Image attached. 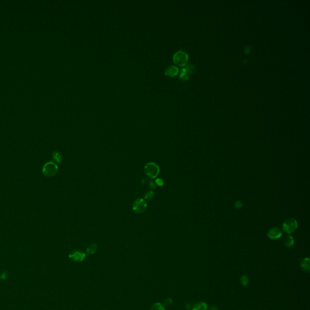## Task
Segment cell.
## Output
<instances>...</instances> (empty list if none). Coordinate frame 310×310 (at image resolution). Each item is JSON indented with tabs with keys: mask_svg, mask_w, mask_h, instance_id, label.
I'll return each mask as SVG.
<instances>
[{
	"mask_svg": "<svg viewBox=\"0 0 310 310\" xmlns=\"http://www.w3.org/2000/svg\"><path fill=\"white\" fill-rule=\"evenodd\" d=\"M189 55L184 50H180L177 51L173 56L174 63L178 66L182 67L187 64L189 61Z\"/></svg>",
	"mask_w": 310,
	"mask_h": 310,
	"instance_id": "obj_1",
	"label": "cell"
},
{
	"mask_svg": "<svg viewBox=\"0 0 310 310\" xmlns=\"http://www.w3.org/2000/svg\"><path fill=\"white\" fill-rule=\"evenodd\" d=\"M156 184L158 186H162L164 185V181H163V180L162 179L159 178V179H156Z\"/></svg>",
	"mask_w": 310,
	"mask_h": 310,
	"instance_id": "obj_18",
	"label": "cell"
},
{
	"mask_svg": "<svg viewBox=\"0 0 310 310\" xmlns=\"http://www.w3.org/2000/svg\"><path fill=\"white\" fill-rule=\"evenodd\" d=\"M52 157L54 161L58 163H60L62 161V160H63V156H62L61 154L57 151H55L53 153Z\"/></svg>",
	"mask_w": 310,
	"mask_h": 310,
	"instance_id": "obj_14",
	"label": "cell"
},
{
	"mask_svg": "<svg viewBox=\"0 0 310 310\" xmlns=\"http://www.w3.org/2000/svg\"><path fill=\"white\" fill-rule=\"evenodd\" d=\"M145 175L151 179L156 178L159 173V168L158 165L154 162H150L145 165L144 167Z\"/></svg>",
	"mask_w": 310,
	"mask_h": 310,
	"instance_id": "obj_2",
	"label": "cell"
},
{
	"mask_svg": "<svg viewBox=\"0 0 310 310\" xmlns=\"http://www.w3.org/2000/svg\"><path fill=\"white\" fill-rule=\"evenodd\" d=\"M147 204L145 200L142 198L137 199L133 204V210L137 213L141 214L144 213L147 209Z\"/></svg>",
	"mask_w": 310,
	"mask_h": 310,
	"instance_id": "obj_5",
	"label": "cell"
},
{
	"mask_svg": "<svg viewBox=\"0 0 310 310\" xmlns=\"http://www.w3.org/2000/svg\"><path fill=\"white\" fill-rule=\"evenodd\" d=\"M298 222L296 219L288 218L286 219L282 225V230L288 234H291L295 231L298 228Z\"/></svg>",
	"mask_w": 310,
	"mask_h": 310,
	"instance_id": "obj_3",
	"label": "cell"
},
{
	"mask_svg": "<svg viewBox=\"0 0 310 310\" xmlns=\"http://www.w3.org/2000/svg\"><path fill=\"white\" fill-rule=\"evenodd\" d=\"M98 249V246L96 243H92L91 244L87 249V253L88 254H93L95 253Z\"/></svg>",
	"mask_w": 310,
	"mask_h": 310,
	"instance_id": "obj_13",
	"label": "cell"
},
{
	"mask_svg": "<svg viewBox=\"0 0 310 310\" xmlns=\"http://www.w3.org/2000/svg\"><path fill=\"white\" fill-rule=\"evenodd\" d=\"M300 268L302 270L307 273H309L310 271V265H309V258H305L302 260L300 262Z\"/></svg>",
	"mask_w": 310,
	"mask_h": 310,
	"instance_id": "obj_10",
	"label": "cell"
},
{
	"mask_svg": "<svg viewBox=\"0 0 310 310\" xmlns=\"http://www.w3.org/2000/svg\"><path fill=\"white\" fill-rule=\"evenodd\" d=\"M242 203L241 202L240 200H238V201H236L235 204V207L236 208H239L241 207H242Z\"/></svg>",
	"mask_w": 310,
	"mask_h": 310,
	"instance_id": "obj_19",
	"label": "cell"
},
{
	"mask_svg": "<svg viewBox=\"0 0 310 310\" xmlns=\"http://www.w3.org/2000/svg\"><path fill=\"white\" fill-rule=\"evenodd\" d=\"M154 194L153 192L148 191L145 194L144 198H145V199H146L147 200H150L154 197Z\"/></svg>",
	"mask_w": 310,
	"mask_h": 310,
	"instance_id": "obj_17",
	"label": "cell"
},
{
	"mask_svg": "<svg viewBox=\"0 0 310 310\" xmlns=\"http://www.w3.org/2000/svg\"><path fill=\"white\" fill-rule=\"evenodd\" d=\"M169 300H170V299H168V300H167V301L168 302H169ZM172 300H170V303H166V305H171V304H172Z\"/></svg>",
	"mask_w": 310,
	"mask_h": 310,
	"instance_id": "obj_21",
	"label": "cell"
},
{
	"mask_svg": "<svg viewBox=\"0 0 310 310\" xmlns=\"http://www.w3.org/2000/svg\"><path fill=\"white\" fill-rule=\"evenodd\" d=\"M240 281H241L242 285L246 286L248 284H249V278H248V277L246 276H242L241 277Z\"/></svg>",
	"mask_w": 310,
	"mask_h": 310,
	"instance_id": "obj_16",
	"label": "cell"
},
{
	"mask_svg": "<svg viewBox=\"0 0 310 310\" xmlns=\"http://www.w3.org/2000/svg\"><path fill=\"white\" fill-rule=\"evenodd\" d=\"M282 235V232L281 229L278 227H273L270 228L268 232L267 236L271 239H279Z\"/></svg>",
	"mask_w": 310,
	"mask_h": 310,
	"instance_id": "obj_7",
	"label": "cell"
},
{
	"mask_svg": "<svg viewBox=\"0 0 310 310\" xmlns=\"http://www.w3.org/2000/svg\"><path fill=\"white\" fill-rule=\"evenodd\" d=\"M284 245L287 248H290L294 245V239L291 236L288 235L284 239Z\"/></svg>",
	"mask_w": 310,
	"mask_h": 310,
	"instance_id": "obj_12",
	"label": "cell"
},
{
	"mask_svg": "<svg viewBox=\"0 0 310 310\" xmlns=\"http://www.w3.org/2000/svg\"><path fill=\"white\" fill-rule=\"evenodd\" d=\"M207 308L208 306L206 303L204 302H199L194 305L192 310H207Z\"/></svg>",
	"mask_w": 310,
	"mask_h": 310,
	"instance_id": "obj_11",
	"label": "cell"
},
{
	"mask_svg": "<svg viewBox=\"0 0 310 310\" xmlns=\"http://www.w3.org/2000/svg\"><path fill=\"white\" fill-rule=\"evenodd\" d=\"M179 73V69L175 66L168 67L165 70V74L170 77H175Z\"/></svg>",
	"mask_w": 310,
	"mask_h": 310,
	"instance_id": "obj_9",
	"label": "cell"
},
{
	"mask_svg": "<svg viewBox=\"0 0 310 310\" xmlns=\"http://www.w3.org/2000/svg\"><path fill=\"white\" fill-rule=\"evenodd\" d=\"M150 310H165V308L161 303H156L152 305Z\"/></svg>",
	"mask_w": 310,
	"mask_h": 310,
	"instance_id": "obj_15",
	"label": "cell"
},
{
	"mask_svg": "<svg viewBox=\"0 0 310 310\" xmlns=\"http://www.w3.org/2000/svg\"><path fill=\"white\" fill-rule=\"evenodd\" d=\"M69 257L75 262H81L85 259L86 254L81 252L75 250L70 254Z\"/></svg>",
	"mask_w": 310,
	"mask_h": 310,
	"instance_id": "obj_8",
	"label": "cell"
},
{
	"mask_svg": "<svg viewBox=\"0 0 310 310\" xmlns=\"http://www.w3.org/2000/svg\"><path fill=\"white\" fill-rule=\"evenodd\" d=\"M58 170V166L55 163L49 162L44 165L42 170V173L45 176L52 177L57 173Z\"/></svg>",
	"mask_w": 310,
	"mask_h": 310,
	"instance_id": "obj_4",
	"label": "cell"
},
{
	"mask_svg": "<svg viewBox=\"0 0 310 310\" xmlns=\"http://www.w3.org/2000/svg\"><path fill=\"white\" fill-rule=\"evenodd\" d=\"M149 185L151 189H154L155 188H156V185H155V184L151 181H150L149 182Z\"/></svg>",
	"mask_w": 310,
	"mask_h": 310,
	"instance_id": "obj_20",
	"label": "cell"
},
{
	"mask_svg": "<svg viewBox=\"0 0 310 310\" xmlns=\"http://www.w3.org/2000/svg\"><path fill=\"white\" fill-rule=\"evenodd\" d=\"M195 70L193 65H189L185 68H182L179 73V78L183 81L187 80L190 75L194 73Z\"/></svg>",
	"mask_w": 310,
	"mask_h": 310,
	"instance_id": "obj_6",
	"label": "cell"
}]
</instances>
